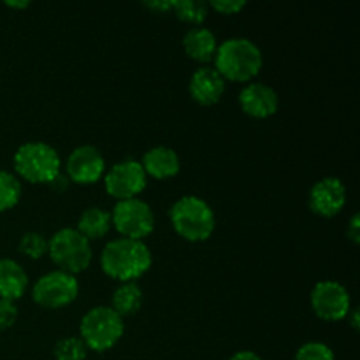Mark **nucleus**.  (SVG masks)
Masks as SVG:
<instances>
[{"label": "nucleus", "mask_w": 360, "mask_h": 360, "mask_svg": "<svg viewBox=\"0 0 360 360\" xmlns=\"http://www.w3.org/2000/svg\"><path fill=\"white\" fill-rule=\"evenodd\" d=\"M81 341L88 350L102 354L108 352L122 340L125 333L123 319L108 306H95L81 320Z\"/></svg>", "instance_id": "20e7f679"}, {"label": "nucleus", "mask_w": 360, "mask_h": 360, "mask_svg": "<svg viewBox=\"0 0 360 360\" xmlns=\"http://www.w3.org/2000/svg\"><path fill=\"white\" fill-rule=\"evenodd\" d=\"M55 359L56 360H86L88 348L81 341V338L69 336L62 338L55 347Z\"/></svg>", "instance_id": "4be33fe9"}, {"label": "nucleus", "mask_w": 360, "mask_h": 360, "mask_svg": "<svg viewBox=\"0 0 360 360\" xmlns=\"http://www.w3.org/2000/svg\"><path fill=\"white\" fill-rule=\"evenodd\" d=\"M214 69L225 81L248 83L262 69V51L255 42L245 37L227 39L218 44Z\"/></svg>", "instance_id": "f03ea898"}, {"label": "nucleus", "mask_w": 360, "mask_h": 360, "mask_svg": "<svg viewBox=\"0 0 360 360\" xmlns=\"http://www.w3.org/2000/svg\"><path fill=\"white\" fill-rule=\"evenodd\" d=\"M239 105L243 112L257 120H264L273 116L278 111L280 98L276 90L264 83H250L239 94Z\"/></svg>", "instance_id": "ddd939ff"}, {"label": "nucleus", "mask_w": 360, "mask_h": 360, "mask_svg": "<svg viewBox=\"0 0 360 360\" xmlns=\"http://www.w3.org/2000/svg\"><path fill=\"white\" fill-rule=\"evenodd\" d=\"M172 229L190 243H202L214 232L217 218L206 200L197 195H185L172 204L169 211Z\"/></svg>", "instance_id": "7ed1b4c3"}, {"label": "nucleus", "mask_w": 360, "mask_h": 360, "mask_svg": "<svg viewBox=\"0 0 360 360\" xmlns=\"http://www.w3.org/2000/svg\"><path fill=\"white\" fill-rule=\"evenodd\" d=\"M227 81L214 67H199L190 77L188 90L193 101L200 105H214L224 97Z\"/></svg>", "instance_id": "4468645a"}, {"label": "nucleus", "mask_w": 360, "mask_h": 360, "mask_svg": "<svg viewBox=\"0 0 360 360\" xmlns=\"http://www.w3.org/2000/svg\"><path fill=\"white\" fill-rule=\"evenodd\" d=\"M348 316H350V322H352V327H354L355 330L359 329V309L354 308L350 309V313H348ZM347 316V319H348Z\"/></svg>", "instance_id": "7c9ffc66"}, {"label": "nucleus", "mask_w": 360, "mask_h": 360, "mask_svg": "<svg viewBox=\"0 0 360 360\" xmlns=\"http://www.w3.org/2000/svg\"><path fill=\"white\" fill-rule=\"evenodd\" d=\"M18 319V308L13 301L0 299V330L9 329Z\"/></svg>", "instance_id": "393cba45"}, {"label": "nucleus", "mask_w": 360, "mask_h": 360, "mask_svg": "<svg viewBox=\"0 0 360 360\" xmlns=\"http://www.w3.org/2000/svg\"><path fill=\"white\" fill-rule=\"evenodd\" d=\"M207 9H210V6L206 2H200V0H176L172 11L181 21L199 27L207 18Z\"/></svg>", "instance_id": "aec40b11"}, {"label": "nucleus", "mask_w": 360, "mask_h": 360, "mask_svg": "<svg viewBox=\"0 0 360 360\" xmlns=\"http://www.w3.org/2000/svg\"><path fill=\"white\" fill-rule=\"evenodd\" d=\"M21 183L14 174L0 171V213L11 210L20 202Z\"/></svg>", "instance_id": "412c9836"}, {"label": "nucleus", "mask_w": 360, "mask_h": 360, "mask_svg": "<svg viewBox=\"0 0 360 360\" xmlns=\"http://www.w3.org/2000/svg\"><path fill=\"white\" fill-rule=\"evenodd\" d=\"M294 360H336V357L326 343L311 341V343H306L299 348Z\"/></svg>", "instance_id": "b1692460"}, {"label": "nucleus", "mask_w": 360, "mask_h": 360, "mask_svg": "<svg viewBox=\"0 0 360 360\" xmlns=\"http://www.w3.org/2000/svg\"><path fill=\"white\" fill-rule=\"evenodd\" d=\"M229 360H262V357H260V355H257L255 352L241 350V352H238V354L232 355Z\"/></svg>", "instance_id": "c756f323"}, {"label": "nucleus", "mask_w": 360, "mask_h": 360, "mask_svg": "<svg viewBox=\"0 0 360 360\" xmlns=\"http://www.w3.org/2000/svg\"><path fill=\"white\" fill-rule=\"evenodd\" d=\"M18 248L28 259L37 260L48 253V238H44L41 232H27V234L21 236Z\"/></svg>", "instance_id": "5701e85b"}, {"label": "nucleus", "mask_w": 360, "mask_h": 360, "mask_svg": "<svg viewBox=\"0 0 360 360\" xmlns=\"http://www.w3.org/2000/svg\"><path fill=\"white\" fill-rule=\"evenodd\" d=\"M111 225L122 238L143 241L155 229V214L150 204L141 199L120 200L111 213Z\"/></svg>", "instance_id": "0eeeda50"}, {"label": "nucleus", "mask_w": 360, "mask_h": 360, "mask_svg": "<svg viewBox=\"0 0 360 360\" xmlns=\"http://www.w3.org/2000/svg\"><path fill=\"white\" fill-rule=\"evenodd\" d=\"M79 294V283L76 276L63 271H53L37 280L32 290L35 304L46 309H60L72 304Z\"/></svg>", "instance_id": "6e6552de"}, {"label": "nucleus", "mask_w": 360, "mask_h": 360, "mask_svg": "<svg viewBox=\"0 0 360 360\" xmlns=\"http://www.w3.org/2000/svg\"><path fill=\"white\" fill-rule=\"evenodd\" d=\"M174 2L176 0H172V2H146L144 6L148 7V9L151 11H158V13H167V11H172L174 9Z\"/></svg>", "instance_id": "c85d7f7f"}, {"label": "nucleus", "mask_w": 360, "mask_h": 360, "mask_svg": "<svg viewBox=\"0 0 360 360\" xmlns=\"http://www.w3.org/2000/svg\"><path fill=\"white\" fill-rule=\"evenodd\" d=\"M48 255L60 267L58 271L76 276L77 273L88 269L94 253L90 241L76 229H60L51 239H48Z\"/></svg>", "instance_id": "423d86ee"}, {"label": "nucleus", "mask_w": 360, "mask_h": 360, "mask_svg": "<svg viewBox=\"0 0 360 360\" xmlns=\"http://www.w3.org/2000/svg\"><path fill=\"white\" fill-rule=\"evenodd\" d=\"M153 257L143 241L136 239H112L104 246L101 255L102 271L112 280L130 283L150 271Z\"/></svg>", "instance_id": "f257e3e1"}, {"label": "nucleus", "mask_w": 360, "mask_h": 360, "mask_svg": "<svg viewBox=\"0 0 360 360\" xmlns=\"http://www.w3.org/2000/svg\"><path fill=\"white\" fill-rule=\"evenodd\" d=\"M146 176H151L155 179H169L174 178L179 172V157L172 148L167 146H155L144 153L141 160Z\"/></svg>", "instance_id": "2eb2a0df"}, {"label": "nucleus", "mask_w": 360, "mask_h": 360, "mask_svg": "<svg viewBox=\"0 0 360 360\" xmlns=\"http://www.w3.org/2000/svg\"><path fill=\"white\" fill-rule=\"evenodd\" d=\"M143 290L134 281L122 283L112 294L111 309H115L123 319V316L134 315V313L139 311L141 306H143Z\"/></svg>", "instance_id": "6ab92c4d"}, {"label": "nucleus", "mask_w": 360, "mask_h": 360, "mask_svg": "<svg viewBox=\"0 0 360 360\" xmlns=\"http://www.w3.org/2000/svg\"><path fill=\"white\" fill-rule=\"evenodd\" d=\"M347 236H348V239L354 243V245H359V241H360V217L357 213L352 217L350 224H348Z\"/></svg>", "instance_id": "bb28decb"}, {"label": "nucleus", "mask_w": 360, "mask_h": 360, "mask_svg": "<svg viewBox=\"0 0 360 360\" xmlns=\"http://www.w3.org/2000/svg\"><path fill=\"white\" fill-rule=\"evenodd\" d=\"M311 309L319 319L326 322H340L347 319L352 309L350 294L338 281H320L311 290Z\"/></svg>", "instance_id": "9d476101"}, {"label": "nucleus", "mask_w": 360, "mask_h": 360, "mask_svg": "<svg viewBox=\"0 0 360 360\" xmlns=\"http://www.w3.org/2000/svg\"><path fill=\"white\" fill-rule=\"evenodd\" d=\"M65 171L69 181L77 183V185H91L104 176L105 160L97 148L83 144L70 151Z\"/></svg>", "instance_id": "9b49d317"}, {"label": "nucleus", "mask_w": 360, "mask_h": 360, "mask_svg": "<svg viewBox=\"0 0 360 360\" xmlns=\"http://www.w3.org/2000/svg\"><path fill=\"white\" fill-rule=\"evenodd\" d=\"M146 181L148 176L143 165L134 158L118 162L104 174L105 192L118 202L120 200L137 199V195L146 188Z\"/></svg>", "instance_id": "1a4fd4ad"}, {"label": "nucleus", "mask_w": 360, "mask_h": 360, "mask_svg": "<svg viewBox=\"0 0 360 360\" xmlns=\"http://www.w3.org/2000/svg\"><path fill=\"white\" fill-rule=\"evenodd\" d=\"M6 6L13 7V9H27L30 2H6Z\"/></svg>", "instance_id": "2f4dec72"}, {"label": "nucleus", "mask_w": 360, "mask_h": 360, "mask_svg": "<svg viewBox=\"0 0 360 360\" xmlns=\"http://www.w3.org/2000/svg\"><path fill=\"white\" fill-rule=\"evenodd\" d=\"M309 210L323 218H333L347 204V188L343 181L334 176L320 179L309 190Z\"/></svg>", "instance_id": "f8f14e48"}, {"label": "nucleus", "mask_w": 360, "mask_h": 360, "mask_svg": "<svg viewBox=\"0 0 360 360\" xmlns=\"http://www.w3.org/2000/svg\"><path fill=\"white\" fill-rule=\"evenodd\" d=\"M210 7H213L214 11L221 14H238L239 11H243L246 7V2L241 0H214V2L207 4Z\"/></svg>", "instance_id": "a878e982"}, {"label": "nucleus", "mask_w": 360, "mask_h": 360, "mask_svg": "<svg viewBox=\"0 0 360 360\" xmlns=\"http://www.w3.org/2000/svg\"><path fill=\"white\" fill-rule=\"evenodd\" d=\"M49 185V188L53 190V192H65L67 188H69V185H70V181H69V178H67V174H63L62 171L58 172V174L55 176V178L51 179V181L48 183Z\"/></svg>", "instance_id": "cd10ccee"}, {"label": "nucleus", "mask_w": 360, "mask_h": 360, "mask_svg": "<svg viewBox=\"0 0 360 360\" xmlns=\"http://www.w3.org/2000/svg\"><path fill=\"white\" fill-rule=\"evenodd\" d=\"M28 287V276L23 267L13 259H0V299L16 301Z\"/></svg>", "instance_id": "f3484780"}, {"label": "nucleus", "mask_w": 360, "mask_h": 360, "mask_svg": "<svg viewBox=\"0 0 360 360\" xmlns=\"http://www.w3.org/2000/svg\"><path fill=\"white\" fill-rule=\"evenodd\" d=\"M109 229H111V214L102 207H88L77 220L76 231L91 241V239L104 238Z\"/></svg>", "instance_id": "a211bd4d"}, {"label": "nucleus", "mask_w": 360, "mask_h": 360, "mask_svg": "<svg viewBox=\"0 0 360 360\" xmlns=\"http://www.w3.org/2000/svg\"><path fill=\"white\" fill-rule=\"evenodd\" d=\"M14 169L25 181L48 185L62 171V160L58 151L49 144L25 143L14 153Z\"/></svg>", "instance_id": "39448f33"}, {"label": "nucleus", "mask_w": 360, "mask_h": 360, "mask_svg": "<svg viewBox=\"0 0 360 360\" xmlns=\"http://www.w3.org/2000/svg\"><path fill=\"white\" fill-rule=\"evenodd\" d=\"M183 48L192 60L200 63H207L214 58L218 49L217 37L211 30L202 27L190 28L183 37Z\"/></svg>", "instance_id": "dca6fc26"}]
</instances>
